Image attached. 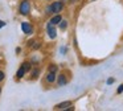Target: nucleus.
<instances>
[{"label":"nucleus","instance_id":"9d476101","mask_svg":"<svg viewBox=\"0 0 123 111\" xmlns=\"http://www.w3.org/2000/svg\"><path fill=\"white\" fill-rule=\"evenodd\" d=\"M58 24H60V28H61V29H65L68 26V21H65V20H61Z\"/></svg>","mask_w":123,"mask_h":111},{"label":"nucleus","instance_id":"dca6fc26","mask_svg":"<svg viewBox=\"0 0 123 111\" xmlns=\"http://www.w3.org/2000/svg\"><path fill=\"white\" fill-rule=\"evenodd\" d=\"M107 85H111V83H114V78H109L107 79V82H106Z\"/></svg>","mask_w":123,"mask_h":111},{"label":"nucleus","instance_id":"423d86ee","mask_svg":"<svg viewBox=\"0 0 123 111\" xmlns=\"http://www.w3.org/2000/svg\"><path fill=\"white\" fill-rule=\"evenodd\" d=\"M57 82H58V86H65V85L68 83V79H66V77H65V74H60Z\"/></svg>","mask_w":123,"mask_h":111},{"label":"nucleus","instance_id":"6e6552de","mask_svg":"<svg viewBox=\"0 0 123 111\" xmlns=\"http://www.w3.org/2000/svg\"><path fill=\"white\" fill-rule=\"evenodd\" d=\"M61 20H62L61 15H56V16H53V17L50 18V24H53V25H56V24H58Z\"/></svg>","mask_w":123,"mask_h":111},{"label":"nucleus","instance_id":"6ab92c4d","mask_svg":"<svg viewBox=\"0 0 123 111\" xmlns=\"http://www.w3.org/2000/svg\"><path fill=\"white\" fill-rule=\"evenodd\" d=\"M0 92H1V87H0Z\"/></svg>","mask_w":123,"mask_h":111},{"label":"nucleus","instance_id":"2eb2a0df","mask_svg":"<svg viewBox=\"0 0 123 111\" xmlns=\"http://www.w3.org/2000/svg\"><path fill=\"white\" fill-rule=\"evenodd\" d=\"M4 77H6V74H4V71H1V70H0V82H1V81L4 79Z\"/></svg>","mask_w":123,"mask_h":111},{"label":"nucleus","instance_id":"39448f33","mask_svg":"<svg viewBox=\"0 0 123 111\" xmlns=\"http://www.w3.org/2000/svg\"><path fill=\"white\" fill-rule=\"evenodd\" d=\"M21 29H23V32H24L25 34H32V32H33L32 26H31L28 23H23L21 24Z\"/></svg>","mask_w":123,"mask_h":111},{"label":"nucleus","instance_id":"0eeeda50","mask_svg":"<svg viewBox=\"0 0 123 111\" xmlns=\"http://www.w3.org/2000/svg\"><path fill=\"white\" fill-rule=\"evenodd\" d=\"M54 79H56V73L48 71V74H46V81H48L49 83H52V82H54Z\"/></svg>","mask_w":123,"mask_h":111},{"label":"nucleus","instance_id":"20e7f679","mask_svg":"<svg viewBox=\"0 0 123 111\" xmlns=\"http://www.w3.org/2000/svg\"><path fill=\"white\" fill-rule=\"evenodd\" d=\"M70 106H72V102H70V100H66V102H61V103H58V105H56L54 108H56V110H64V108L70 107Z\"/></svg>","mask_w":123,"mask_h":111},{"label":"nucleus","instance_id":"f8f14e48","mask_svg":"<svg viewBox=\"0 0 123 111\" xmlns=\"http://www.w3.org/2000/svg\"><path fill=\"white\" fill-rule=\"evenodd\" d=\"M38 74H40V70H38V69H35V70L32 71V78H37Z\"/></svg>","mask_w":123,"mask_h":111},{"label":"nucleus","instance_id":"ddd939ff","mask_svg":"<svg viewBox=\"0 0 123 111\" xmlns=\"http://www.w3.org/2000/svg\"><path fill=\"white\" fill-rule=\"evenodd\" d=\"M48 71H53V73H56V71H57V66L56 65H50V66H49V69H48Z\"/></svg>","mask_w":123,"mask_h":111},{"label":"nucleus","instance_id":"a211bd4d","mask_svg":"<svg viewBox=\"0 0 123 111\" xmlns=\"http://www.w3.org/2000/svg\"><path fill=\"white\" fill-rule=\"evenodd\" d=\"M70 3H75V0H70Z\"/></svg>","mask_w":123,"mask_h":111},{"label":"nucleus","instance_id":"7ed1b4c3","mask_svg":"<svg viewBox=\"0 0 123 111\" xmlns=\"http://www.w3.org/2000/svg\"><path fill=\"white\" fill-rule=\"evenodd\" d=\"M46 29H48V36L50 37V38H56V36H57V31H56V28H54L53 24H48Z\"/></svg>","mask_w":123,"mask_h":111},{"label":"nucleus","instance_id":"f3484780","mask_svg":"<svg viewBox=\"0 0 123 111\" xmlns=\"http://www.w3.org/2000/svg\"><path fill=\"white\" fill-rule=\"evenodd\" d=\"M4 25H6V23H4V21H1V20H0V28H3Z\"/></svg>","mask_w":123,"mask_h":111},{"label":"nucleus","instance_id":"9b49d317","mask_svg":"<svg viewBox=\"0 0 123 111\" xmlns=\"http://www.w3.org/2000/svg\"><path fill=\"white\" fill-rule=\"evenodd\" d=\"M21 66L24 68V70H25V71H29V70H31V63H29V62H24Z\"/></svg>","mask_w":123,"mask_h":111},{"label":"nucleus","instance_id":"1a4fd4ad","mask_svg":"<svg viewBox=\"0 0 123 111\" xmlns=\"http://www.w3.org/2000/svg\"><path fill=\"white\" fill-rule=\"evenodd\" d=\"M25 73H27V71L24 70V68H23V66H20V69L17 70V73H16V77L20 79V78H23V77H24V74H25Z\"/></svg>","mask_w":123,"mask_h":111},{"label":"nucleus","instance_id":"4468645a","mask_svg":"<svg viewBox=\"0 0 123 111\" xmlns=\"http://www.w3.org/2000/svg\"><path fill=\"white\" fill-rule=\"evenodd\" d=\"M120 92H123V85H120V86L118 87V90H117V94H120Z\"/></svg>","mask_w":123,"mask_h":111},{"label":"nucleus","instance_id":"f257e3e1","mask_svg":"<svg viewBox=\"0 0 123 111\" xmlns=\"http://www.w3.org/2000/svg\"><path fill=\"white\" fill-rule=\"evenodd\" d=\"M62 7H64V3L62 1H56L46 8V13H60Z\"/></svg>","mask_w":123,"mask_h":111},{"label":"nucleus","instance_id":"f03ea898","mask_svg":"<svg viewBox=\"0 0 123 111\" xmlns=\"http://www.w3.org/2000/svg\"><path fill=\"white\" fill-rule=\"evenodd\" d=\"M29 9H31L29 1H28V0L21 1V4H20V13H21V15H28V13H29Z\"/></svg>","mask_w":123,"mask_h":111}]
</instances>
